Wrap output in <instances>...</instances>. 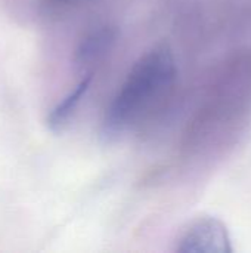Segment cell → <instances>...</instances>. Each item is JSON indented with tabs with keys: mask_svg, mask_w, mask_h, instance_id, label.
Instances as JSON below:
<instances>
[{
	"mask_svg": "<svg viewBox=\"0 0 251 253\" xmlns=\"http://www.w3.org/2000/svg\"><path fill=\"white\" fill-rule=\"evenodd\" d=\"M176 76V59L167 44H157L143 53L132 65L109 102L102 122V135L112 139L129 130L167 96Z\"/></svg>",
	"mask_w": 251,
	"mask_h": 253,
	"instance_id": "obj_1",
	"label": "cell"
},
{
	"mask_svg": "<svg viewBox=\"0 0 251 253\" xmlns=\"http://www.w3.org/2000/svg\"><path fill=\"white\" fill-rule=\"evenodd\" d=\"M175 252L232 253L234 246L223 221L215 216H201L179 234Z\"/></svg>",
	"mask_w": 251,
	"mask_h": 253,
	"instance_id": "obj_2",
	"label": "cell"
},
{
	"mask_svg": "<svg viewBox=\"0 0 251 253\" xmlns=\"http://www.w3.org/2000/svg\"><path fill=\"white\" fill-rule=\"evenodd\" d=\"M118 31L112 25H99L87 31L78 42L72 62L77 70L86 73H95V67L109 53L115 44Z\"/></svg>",
	"mask_w": 251,
	"mask_h": 253,
	"instance_id": "obj_3",
	"label": "cell"
},
{
	"mask_svg": "<svg viewBox=\"0 0 251 253\" xmlns=\"http://www.w3.org/2000/svg\"><path fill=\"white\" fill-rule=\"evenodd\" d=\"M93 74L95 73L83 74V77L78 82V84L61 102H58L50 110V113L47 114L46 123H47V127L52 132H62L65 129V126L70 123V120L75 114L78 105L81 104L84 95L87 93V90L90 87V83L93 80Z\"/></svg>",
	"mask_w": 251,
	"mask_h": 253,
	"instance_id": "obj_4",
	"label": "cell"
},
{
	"mask_svg": "<svg viewBox=\"0 0 251 253\" xmlns=\"http://www.w3.org/2000/svg\"><path fill=\"white\" fill-rule=\"evenodd\" d=\"M47 6H52V7H61V9H64V7H70V6H72V4H75L78 0H43Z\"/></svg>",
	"mask_w": 251,
	"mask_h": 253,
	"instance_id": "obj_5",
	"label": "cell"
}]
</instances>
